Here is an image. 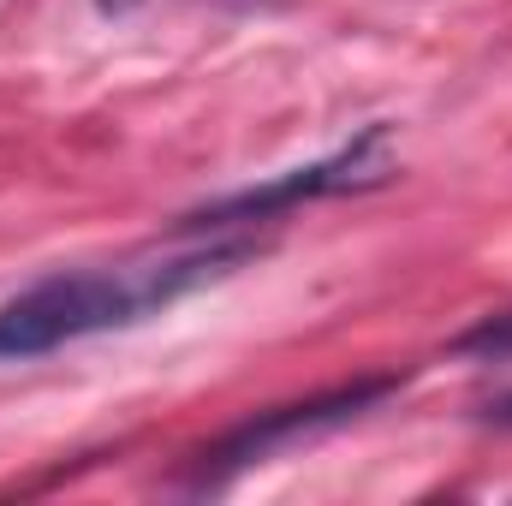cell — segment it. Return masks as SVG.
<instances>
[{
	"label": "cell",
	"mask_w": 512,
	"mask_h": 506,
	"mask_svg": "<svg viewBox=\"0 0 512 506\" xmlns=\"http://www.w3.org/2000/svg\"><path fill=\"white\" fill-rule=\"evenodd\" d=\"M256 245H203V251H173V256H143V262H114V268H72V274H48L36 286H24L18 298L0 304V358H42L60 352L72 340L131 328L143 316H155L161 304L233 274L239 262H251Z\"/></svg>",
	"instance_id": "6da1fadb"
},
{
	"label": "cell",
	"mask_w": 512,
	"mask_h": 506,
	"mask_svg": "<svg viewBox=\"0 0 512 506\" xmlns=\"http://www.w3.org/2000/svg\"><path fill=\"white\" fill-rule=\"evenodd\" d=\"M393 179V155H387V126H364L340 155L328 161H310V167H292L286 179L274 185H256L239 197H221L197 215L179 221V233H203V227H239V221H262L274 209H292V203H310V197H340V191H370Z\"/></svg>",
	"instance_id": "7a4b0ae2"
},
{
	"label": "cell",
	"mask_w": 512,
	"mask_h": 506,
	"mask_svg": "<svg viewBox=\"0 0 512 506\" xmlns=\"http://www.w3.org/2000/svg\"><path fill=\"white\" fill-rule=\"evenodd\" d=\"M382 393H393V381H387V376L334 387V393L304 399V405H274V411H262V417H251V423H239L215 453H203L197 483H227V477H239V471L262 465V459H268V453H280V447H298V441H310V435H328V429L352 423L364 405H376Z\"/></svg>",
	"instance_id": "3957f363"
},
{
	"label": "cell",
	"mask_w": 512,
	"mask_h": 506,
	"mask_svg": "<svg viewBox=\"0 0 512 506\" xmlns=\"http://www.w3.org/2000/svg\"><path fill=\"white\" fill-rule=\"evenodd\" d=\"M459 352H483V358H507V352H512V310H507V316H489V322H477L471 334H459Z\"/></svg>",
	"instance_id": "277c9868"
},
{
	"label": "cell",
	"mask_w": 512,
	"mask_h": 506,
	"mask_svg": "<svg viewBox=\"0 0 512 506\" xmlns=\"http://www.w3.org/2000/svg\"><path fill=\"white\" fill-rule=\"evenodd\" d=\"M489 423H507V429H512V393L501 399V405H489Z\"/></svg>",
	"instance_id": "5b68a950"
}]
</instances>
